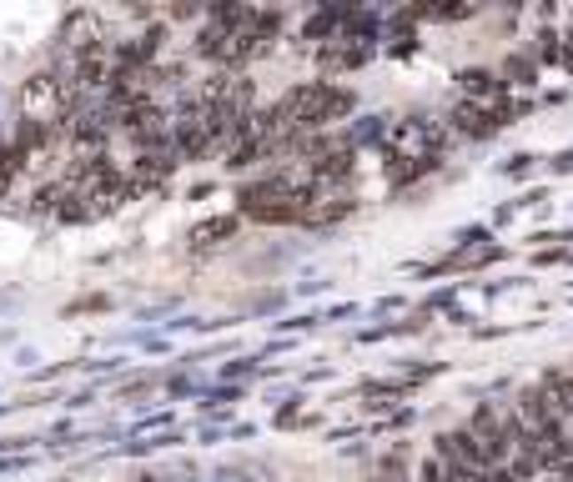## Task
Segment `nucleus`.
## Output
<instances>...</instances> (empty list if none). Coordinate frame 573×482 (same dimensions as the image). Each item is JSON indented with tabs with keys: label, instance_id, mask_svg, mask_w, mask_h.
<instances>
[{
	"label": "nucleus",
	"instance_id": "obj_2",
	"mask_svg": "<svg viewBox=\"0 0 573 482\" xmlns=\"http://www.w3.org/2000/svg\"><path fill=\"white\" fill-rule=\"evenodd\" d=\"M257 20L262 11L257 5H217L202 16V31H197V50L217 65H242L257 56Z\"/></svg>",
	"mask_w": 573,
	"mask_h": 482
},
{
	"label": "nucleus",
	"instance_id": "obj_3",
	"mask_svg": "<svg viewBox=\"0 0 573 482\" xmlns=\"http://www.w3.org/2000/svg\"><path fill=\"white\" fill-rule=\"evenodd\" d=\"M16 111H20V126L66 131V121H71V116L81 111V101H76V91L66 86V76H56V71H35V76L20 80Z\"/></svg>",
	"mask_w": 573,
	"mask_h": 482
},
{
	"label": "nucleus",
	"instance_id": "obj_7",
	"mask_svg": "<svg viewBox=\"0 0 573 482\" xmlns=\"http://www.w3.org/2000/svg\"><path fill=\"white\" fill-rule=\"evenodd\" d=\"M458 86H463V101H503V80L493 76V71H483V65H473V71H463L458 76Z\"/></svg>",
	"mask_w": 573,
	"mask_h": 482
},
{
	"label": "nucleus",
	"instance_id": "obj_12",
	"mask_svg": "<svg viewBox=\"0 0 573 482\" xmlns=\"http://www.w3.org/2000/svg\"><path fill=\"white\" fill-rule=\"evenodd\" d=\"M528 161H533V156H513V161H508V176H523Z\"/></svg>",
	"mask_w": 573,
	"mask_h": 482
},
{
	"label": "nucleus",
	"instance_id": "obj_8",
	"mask_svg": "<svg viewBox=\"0 0 573 482\" xmlns=\"http://www.w3.org/2000/svg\"><path fill=\"white\" fill-rule=\"evenodd\" d=\"M236 226H242V217H217V221H202V226H191V241H197V247H212V241H221V236H232Z\"/></svg>",
	"mask_w": 573,
	"mask_h": 482
},
{
	"label": "nucleus",
	"instance_id": "obj_11",
	"mask_svg": "<svg viewBox=\"0 0 573 482\" xmlns=\"http://www.w3.org/2000/svg\"><path fill=\"white\" fill-rule=\"evenodd\" d=\"M422 482H443V463H437V457L433 463H422Z\"/></svg>",
	"mask_w": 573,
	"mask_h": 482
},
{
	"label": "nucleus",
	"instance_id": "obj_1",
	"mask_svg": "<svg viewBox=\"0 0 573 482\" xmlns=\"http://www.w3.org/2000/svg\"><path fill=\"white\" fill-rule=\"evenodd\" d=\"M352 106H357L352 91L327 86V80H302V86H292V91L272 106V121H277V131L287 136V146H297L307 131H322V126L342 121Z\"/></svg>",
	"mask_w": 573,
	"mask_h": 482
},
{
	"label": "nucleus",
	"instance_id": "obj_4",
	"mask_svg": "<svg viewBox=\"0 0 573 482\" xmlns=\"http://www.w3.org/2000/svg\"><path fill=\"white\" fill-rule=\"evenodd\" d=\"M443 141H448V126L433 121V116H407V121L392 126V136H388V151L392 161L403 166V161H437V151H443Z\"/></svg>",
	"mask_w": 573,
	"mask_h": 482
},
{
	"label": "nucleus",
	"instance_id": "obj_13",
	"mask_svg": "<svg viewBox=\"0 0 573 482\" xmlns=\"http://www.w3.org/2000/svg\"><path fill=\"white\" fill-rule=\"evenodd\" d=\"M554 172H573V151H563V156H554Z\"/></svg>",
	"mask_w": 573,
	"mask_h": 482
},
{
	"label": "nucleus",
	"instance_id": "obj_14",
	"mask_svg": "<svg viewBox=\"0 0 573 482\" xmlns=\"http://www.w3.org/2000/svg\"><path fill=\"white\" fill-rule=\"evenodd\" d=\"M569 41H573V35H569ZM558 61H563V65L573 71V46H563V50H558Z\"/></svg>",
	"mask_w": 573,
	"mask_h": 482
},
{
	"label": "nucleus",
	"instance_id": "obj_10",
	"mask_svg": "<svg viewBox=\"0 0 573 482\" xmlns=\"http://www.w3.org/2000/svg\"><path fill=\"white\" fill-rule=\"evenodd\" d=\"M533 76H538V65L528 61V56H508V61H503V71H498V80H503V86H528Z\"/></svg>",
	"mask_w": 573,
	"mask_h": 482
},
{
	"label": "nucleus",
	"instance_id": "obj_6",
	"mask_svg": "<svg viewBox=\"0 0 573 482\" xmlns=\"http://www.w3.org/2000/svg\"><path fill=\"white\" fill-rule=\"evenodd\" d=\"M61 46L76 50V56H86V50H96L101 41H96V16L91 11H76V16L61 26Z\"/></svg>",
	"mask_w": 573,
	"mask_h": 482
},
{
	"label": "nucleus",
	"instance_id": "obj_9",
	"mask_svg": "<svg viewBox=\"0 0 573 482\" xmlns=\"http://www.w3.org/2000/svg\"><path fill=\"white\" fill-rule=\"evenodd\" d=\"M20 172H26V156H20L11 141H0V196L16 187V176H20Z\"/></svg>",
	"mask_w": 573,
	"mask_h": 482
},
{
	"label": "nucleus",
	"instance_id": "obj_5",
	"mask_svg": "<svg viewBox=\"0 0 573 482\" xmlns=\"http://www.w3.org/2000/svg\"><path fill=\"white\" fill-rule=\"evenodd\" d=\"M508 116L513 111L503 106V101H458L453 116H448V126L458 131V136H468V141H488L498 126H508Z\"/></svg>",
	"mask_w": 573,
	"mask_h": 482
}]
</instances>
